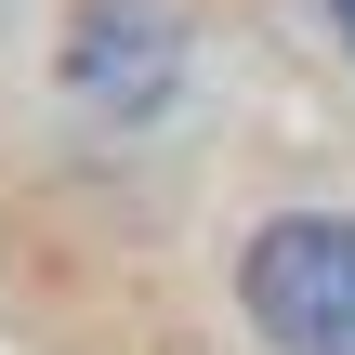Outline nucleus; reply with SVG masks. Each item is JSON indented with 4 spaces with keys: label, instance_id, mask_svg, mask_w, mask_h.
Wrapping results in <instances>:
<instances>
[{
    "label": "nucleus",
    "instance_id": "obj_2",
    "mask_svg": "<svg viewBox=\"0 0 355 355\" xmlns=\"http://www.w3.org/2000/svg\"><path fill=\"white\" fill-rule=\"evenodd\" d=\"M329 13H343V40H355V0H329Z\"/></svg>",
    "mask_w": 355,
    "mask_h": 355
},
{
    "label": "nucleus",
    "instance_id": "obj_1",
    "mask_svg": "<svg viewBox=\"0 0 355 355\" xmlns=\"http://www.w3.org/2000/svg\"><path fill=\"white\" fill-rule=\"evenodd\" d=\"M250 316L277 355H355V224L303 211L250 237Z\"/></svg>",
    "mask_w": 355,
    "mask_h": 355
}]
</instances>
